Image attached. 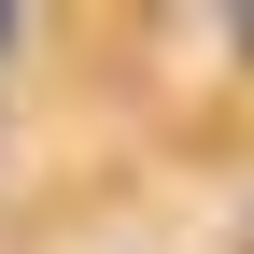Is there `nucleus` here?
Segmentation results:
<instances>
[{"instance_id": "obj_1", "label": "nucleus", "mask_w": 254, "mask_h": 254, "mask_svg": "<svg viewBox=\"0 0 254 254\" xmlns=\"http://www.w3.org/2000/svg\"><path fill=\"white\" fill-rule=\"evenodd\" d=\"M240 254H254V240H240Z\"/></svg>"}]
</instances>
